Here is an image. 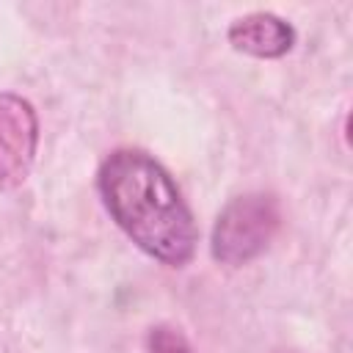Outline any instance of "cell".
<instances>
[{
    "label": "cell",
    "instance_id": "obj_3",
    "mask_svg": "<svg viewBox=\"0 0 353 353\" xmlns=\"http://www.w3.org/2000/svg\"><path fill=\"white\" fill-rule=\"evenodd\" d=\"M39 141V124L30 102L0 94V190L25 182Z\"/></svg>",
    "mask_w": 353,
    "mask_h": 353
},
{
    "label": "cell",
    "instance_id": "obj_4",
    "mask_svg": "<svg viewBox=\"0 0 353 353\" xmlns=\"http://www.w3.org/2000/svg\"><path fill=\"white\" fill-rule=\"evenodd\" d=\"M229 41L240 52H248V55H256V58H279V55L290 52L292 41H295V33L276 14L254 11V14H245V17L232 22Z\"/></svg>",
    "mask_w": 353,
    "mask_h": 353
},
{
    "label": "cell",
    "instance_id": "obj_5",
    "mask_svg": "<svg viewBox=\"0 0 353 353\" xmlns=\"http://www.w3.org/2000/svg\"><path fill=\"white\" fill-rule=\"evenodd\" d=\"M149 353H193V350L179 331L160 325L149 334Z\"/></svg>",
    "mask_w": 353,
    "mask_h": 353
},
{
    "label": "cell",
    "instance_id": "obj_2",
    "mask_svg": "<svg viewBox=\"0 0 353 353\" xmlns=\"http://www.w3.org/2000/svg\"><path fill=\"white\" fill-rule=\"evenodd\" d=\"M279 229V204L273 196L248 193L226 204L212 229V256L223 265H245L259 256Z\"/></svg>",
    "mask_w": 353,
    "mask_h": 353
},
{
    "label": "cell",
    "instance_id": "obj_1",
    "mask_svg": "<svg viewBox=\"0 0 353 353\" xmlns=\"http://www.w3.org/2000/svg\"><path fill=\"white\" fill-rule=\"evenodd\" d=\"M99 193L116 223L149 256L185 265L196 248L188 204L160 163L138 149L113 152L99 168Z\"/></svg>",
    "mask_w": 353,
    "mask_h": 353
}]
</instances>
